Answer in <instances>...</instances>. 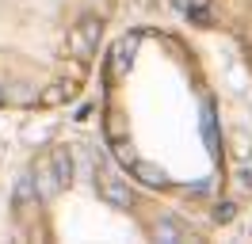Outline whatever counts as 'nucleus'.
<instances>
[{
	"instance_id": "1",
	"label": "nucleus",
	"mask_w": 252,
	"mask_h": 244,
	"mask_svg": "<svg viewBox=\"0 0 252 244\" xmlns=\"http://www.w3.org/2000/svg\"><path fill=\"white\" fill-rule=\"evenodd\" d=\"M95 42H99V19H84L73 34H69V50L77 61H88L95 54Z\"/></svg>"
},
{
	"instance_id": "2",
	"label": "nucleus",
	"mask_w": 252,
	"mask_h": 244,
	"mask_svg": "<svg viewBox=\"0 0 252 244\" xmlns=\"http://www.w3.org/2000/svg\"><path fill=\"white\" fill-rule=\"evenodd\" d=\"M134 176L145 183V187H164L168 183V176H164V168H157V164H145V160H134Z\"/></svg>"
},
{
	"instance_id": "3",
	"label": "nucleus",
	"mask_w": 252,
	"mask_h": 244,
	"mask_svg": "<svg viewBox=\"0 0 252 244\" xmlns=\"http://www.w3.org/2000/svg\"><path fill=\"white\" fill-rule=\"evenodd\" d=\"M50 164H54V176H58L62 187L73 183V152L69 149H54V160H50Z\"/></svg>"
},
{
	"instance_id": "4",
	"label": "nucleus",
	"mask_w": 252,
	"mask_h": 244,
	"mask_svg": "<svg viewBox=\"0 0 252 244\" xmlns=\"http://www.w3.org/2000/svg\"><path fill=\"white\" fill-rule=\"evenodd\" d=\"M99 191H103V198H107L111 206H130V191H126L119 180L103 176V180H99Z\"/></svg>"
},
{
	"instance_id": "5",
	"label": "nucleus",
	"mask_w": 252,
	"mask_h": 244,
	"mask_svg": "<svg viewBox=\"0 0 252 244\" xmlns=\"http://www.w3.org/2000/svg\"><path fill=\"white\" fill-rule=\"evenodd\" d=\"M134 50H138V34L123 38V42L115 46V65H119V69H130V58H134Z\"/></svg>"
},
{
	"instance_id": "6",
	"label": "nucleus",
	"mask_w": 252,
	"mask_h": 244,
	"mask_svg": "<svg viewBox=\"0 0 252 244\" xmlns=\"http://www.w3.org/2000/svg\"><path fill=\"white\" fill-rule=\"evenodd\" d=\"M34 187H38V195H58V187H62V183H58V176H54V172H50V164H42L38 168V183H34Z\"/></svg>"
},
{
	"instance_id": "7",
	"label": "nucleus",
	"mask_w": 252,
	"mask_h": 244,
	"mask_svg": "<svg viewBox=\"0 0 252 244\" xmlns=\"http://www.w3.org/2000/svg\"><path fill=\"white\" fill-rule=\"evenodd\" d=\"M69 95H73V88H69V84H54L50 92H42V95H38V103H46V107H58V103H65Z\"/></svg>"
},
{
	"instance_id": "8",
	"label": "nucleus",
	"mask_w": 252,
	"mask_h": 244,
	"mask_svg": "<svg viewBox=\"0 0 252 244\" xmlns=\"http://www.w3.org/2000/svg\"><path fill=\"white\" fill-rule=\"evenodd\" d=\"M34 195H38L34 180H19V183H16V202H19V206H23V202H31Z\"/></svg>"
},
{
	"instance_id": "9",
	"label": "nucleus",
	"mask_w": 252,
	"mask_h": 244,
	"mask_svg": "<svg viewBox=\"0 0 252 244\" xmlns=\"http://www.w3.org/2000/svg\"><path fill=\"white\" fill-rule=\"evenodd\" d=\"M153 237H157V241H180V229H176V221H160V225L153 229Z\"/></svg>"
},
{
	"instance_id": "10",
	"label": "nucleus",
	"mask_w": 252,
	"mask_h": 244,
	"mask_svg": "<svg viewBox=\"0 0 252 244\" xmlns=\"http://www.w3.org/2000/svg\"><path fill=\"white\" fill-rule=\"evenodd\" d=\"M233 214H237L233 202H218L214 206V221H233Z\"/></svg>"
},
{
	"instance_id": "11",
	"label": "nucleus",
	"mask_w": 252,
	"mask_h": 244,
	"mask_svg": "<svg viewBox=\"0 0 252 244\" xmlns=\"http://www.w3.org/2000/svg\"><path fill=\"white\" fill-rule=\"evenodd\" d=\"M115 156H119L123 164H134V160H138V156H134V149H130L126 141H119V149H115Z\"/></svg>"
},
{
	"instance_id": "12",
	"label": "nucleus",
	"mask_w": 252,
	"mask_h": 244,
	"mask_svg": "<svg viewBox=\"0 0 252 244\" xmlns=\"http://www.w3.org/2000/svg\"><path fill=\"white\" fill-rule=\"evenodd\" d=\"M107 130H111V137H123V119H119V115H111Z\"/></svg>"
},
{
	"instance_id": "13",
	"label": "nucleus",
	"mask_w": 252,
	"mask_h": 244,
	"mask_svg": "<svg viewBox=\"0 0 252 244\" xmlns=\"http://www.w3.org/2000/svg\"><path fill=\"white\" fill-rule=\"evenodd\" d=\"M241 183H245V187H252V164L245 168V172H241Z\"/></svg>"
},
{
	"instance_id": "14",
	"label": "nucleus",
	"mask_w": 252,
	"mask_h": 244,
	"mask_svg": "<svg viewBox=\"0 0 252 244\" xmlns=\"http://www.w3.org/2000/svg\"><path fill=\"white\" fill-rule=\"evenodd\" d=\"M0 103H8V92H0Z\"/></svg>"
}]
</instances>
